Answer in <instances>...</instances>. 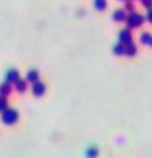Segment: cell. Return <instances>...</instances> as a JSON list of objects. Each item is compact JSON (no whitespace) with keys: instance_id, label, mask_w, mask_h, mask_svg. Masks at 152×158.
Masks as SVG:
<instances>
[{"instance_id":"6","label":"cell","mask_w":152,"mask_h":158,"mask_svg":"<svg viewBox=\"0 0 152 158\" xmlns=\"http://www.w3.org/2000/svg\"><path fill=\"white\" fill-rule=\"evenodd\" d=\"M114 53H116V54H126V46H124V43L116 44V46H114Z\"/></svg>"},{"instance_id":"15","label":"cell","mask_w":152,"mask_h":158,"mask_svg":"<svg viewBox=\"0 0 152 158\" xmlns=\"http://www.w3.org/2000/svg\"><path fill=\"white\" fill-rule=\"evenodd\" d=\"M3 106H5V102H3V101H0V109H3Z\"/></svg>"},{"instance_id":"3","label":"cell","mask_w":152,"mask_h":158,"mask_svg":"<svg viewBox=\"0 0 152 158\" xmlns=\"http://www.w3.org/2000/svg\"><path fill=\"white\" fill-rule=\"evenodd\" d=\"M119 38H121V43L129 44V43H131V40H132V36H131V31H129V30H122V31L119 33Z\"/></svg>"},{"instance_id":"7","label":"cell","mask_w":152,"mask_h":158,"mask_svg":"<svg viewBox=\"0 0 152 158\" xmlns=\"http://www.w3.org/2000/svg\"><path fill=\"white\" fill-rule=\"evenodd\" d=\"M141 40H142V43H144V44H150L152 43V35L150 33H142Z\"/></svg>"},{"instance_id":"8","label":"cell","mask_w":152,"mask_h":158,"mask_svg":"<svg viewBox=\"0 0 152 158\" xmlns=\"http://www.w3.org/2000/svg\"><path fill=\"white\" fill-rule=\"evenodd\" d=\"M137 53V49H136V46H134V44H127V46H126V54H129V56H134V54Z\"/></svg>"},{"instance_id":"13","label":"cell","mask_w":152,"mask_h":158,"mask_svg":"<svg viewBox=\"0 0 152 158\" xmlns=\"http://www.w3.org/2000/svg\"><path fill=\"white\" fill-rule=\"evenodd\" d=\"M17 87L20 89V91H23V89H25V84H23V82H18V84H17Z\"/></svg>"},{"instance_id":"9","label":"cell","mask_w":152,"mask_h":158,"mask_svg":"<svg viewBox=\"0 0 152 158\" xmlns=\"http://www.w3.org/2000/svg\"><path fill=\"white\" fill-rule=\"evenodd\" d=\"M96 10H104L106 8V0H94Z\"/></svg>"},{"instance_id":"16","label":"cell","mask_w":152,"mask_h":158,"mask_svg":"<svg viewBox=\"0 0 152 158\" xmlns=\"http://www.w3.org/2000/svg\"><path fill=\"white\" fill-rule=\"evenodd\" d=\"M150 44H152V43H150Z\"/></svg>"},{"instance_id":"5","label":"cell","mask_w":152,"mask_h":158,"mask_svg":"<svg viewBox=\"0 0 152 158\" xmlns=\"http://www.w3.org/2000/svg\"><path fill=\"white\" fill-rule=\"evenodd\" d=\"M112 18H114L116 22H122V20H126V13L122 12V10H117V12L112 15Z\"/></svg>"},{"instance_id":"2","label":"cell","mask_w":152,"mask_h":158,"mask_svg":"<svg viewBox=\"0 0 152 158\" xmlns=\"http://www.w3.org/2000/svg\"><path fill=\"white\" fill-rule=\"evenodd\" d=\"M2 118H3V122H5V123H13L17 120V112L15 110H7L5 114H3Z\"/></svg>"},{"instance_id":"11","label":"cell","mask_w":152,"mask_h":158,"mask_svg":"<svg viewBox=\"0 0 152 158\" xmlns=\"http://www.w3.org/2000/svg\"><path fill=\"white\" fill-rule=\"evenodd\" d=\"M37 77H38L37 71H30V73H28V79H30V81H37Z\"/></svg>"},{"instance_id":"1","label":"cell","mask_w":152,"mask_h":158,"mask_svg":"<svg viewBox=\"0 0 152 158\" xmlns=\"http://www.w3.org/2000/svg\"><path fill=\"white\" fill-rule=\"evenodd\" d=\"M142 22H144V18H142V15H139V13H131L129 18H127V25H129L131 28L141 27Z\"/></svg>"},{"instance_id":"10","label":"cell","mask_w":152,"mask_h":158,"mask_svg":"<svg viewBox=\"0 0 152 158\" xmlns=\"http://www.w3.org/2000/svg\"><path fill=\"white\" fill-rule=\"evenodd\" d=\"M17 77H18V74H17L15 71L7 73V79H8V81H17Z\"/></svg>"},{"instance_id":"4","label":"cell","mask_w":152,"mask_h":158,"mask_svg":"<svg viewBox=\"0 0 152 158\" xmlns=\"http://www.w3.org/2000/svg\"><path fill=\"white\" fill-rule=\"evenodd\" d=\"M43 91H45V86H43V84H35V86H33V94H37V96H41L43 94Z\"/></svg>"},{"instance_id":"12","label":"cell","mask_w":152,"mask_h":158,"mask_svg":"<svg viewBox=\"0 0 152 158\" xmlns=\"http://www.w3.org/2000/svg\"><path fill=\"white\" fill-rule=\"evenodd\" d=\"M142 3H144V7H149V8H150V5H152V0H142Z\"/></svg>"},{"instance_id":"14","label":"cell","mask_w":152,"mask_h":158,"mask_svg":"<svg viewBox=\"0 0 152 158\" xmlns=\"http://www.w3.org/2000/svg\"><path fill=\"white\" fill-rule=\"evenodd\" d=\"M147 20L152 23V10H149V13H147Z\"/></svg>"}]
</instances>
